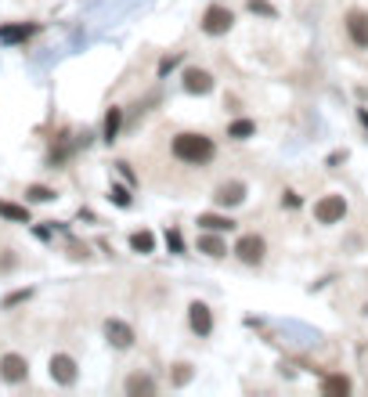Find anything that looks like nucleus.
<instances>
[{"label": "nucleus", "mask_w": 368, "mask_h": 397, "mask_svg": "<svg viewBox=\"0 0 368 397\" xmlns=\"http://www.w3.org/2000/svg\"><path fill=\"white\" fill-rule=\"evenodd\" d=\"M177 61H181V55H170V58H163V61H159V76H166L173 66H177Z\"/></svg>", "instance_id": "26"}, {"label": "nucleus", "mask_w": 368, "mask_h": 397, "mask_svg": "<svg viewBox=\"0 0 368 397\" xmlns=\"http://www.w3.org/2000/svg\"><path fill=\"white\" fill-rule=\"evenodd\" d=\"M246 8H249L253 14H264V19H278L275 4H267V0H246Z\"/></svg>", "instance_id": "21"}, {"label": "nucleus", "mask_w": 368, "mask_h": 397, "mask_svg": "<svg viewBox=\"0 0 368 397\" xmlns=\"http://www.w3.org/2000/svg\"><path fill=\"white\" fill-rule=\"evenodd\" d=\"M188 379H191V365H188V361H181V365H177V372H173V383L184 387Z\"/></svg>", "instance_id": "23"}, {"label": "nucleus", "mask_w": 368, "mask_h": 397, "mask_svg": "<svg viewBox=\"0 0 368 397\" xmlns=\"http://www.w3.org/2000/svg\"><path fill=\"white\" fill-rule=\"evenodd\" d=\"M22 300H29V289H22V293H11V296L4 300V307H14V304H22Z\"/></svg>", "instance_id": "28"}, {"label": "nucleus", "mask_w": 368, "mask_h": 397, "mask_svg": "<svg viewBox=\"0 0 368 397\" xmlns=\"http://www.w3.org/2000/svg\"><path fill=\"white\" fill-rule=\"evenodd\" d=\"M0 217H8V220H22V224H29V210H26V206H14V202H0Z\"/></svg>", "instance_id": "20"}, {"label": "nucleus", "mask_w": 368, "mask_h": 397, "mask_svg": "<svg viewBox=\"0 0 368 397\" xmlns=\"http://www.w3.org/2000/svg\"><path fill=\"white\" fill-rule=\"evenodd\" d=\"M26 376H29V361L22 354L0 358V379H4V383H26Z\"/></svg>", "instance_id": "6"}, {"label": "nucleus", "mask_w": 368, "mask_h": 397, "mask_svg": "<svg viewBox=\"0 0 368 397\" xmlns=\"http://www.w3.org/2000/svg\"><path fill=\"white\" fill-rule=\"evenodd\" d=\"M26 195L33 199V202H51V199H55V192H51V188H43V184H33Z\"/></svg>", "instance_id": "22"}, {"label": "nucleus", "mask_w": 368, "mask_h": 397, "mask_svg": "<svg viewBox=\"0 0 368 397\" xmlns=\"http://www.w3.org/2000/svg\"><path fill=\"white\" fill-rule=\"evenodd\" d=\"M199 26H202L206 37H224V33H228V29L235 26V14H231L228 4H210V8L202 11Z\"/></svg>", "instance_id": "2"}, {"label": "nucleus", "mask_w": 368, "mask_h": 397, "mask_svg": "<svg viewBox=\"0 0 368 397\" xmlns=\"http://www.w3.org/2000/svg\"><path fill=\"white\" fill-rule=\"evenodd\" d=\"M347 37L354 40V47H368V11L354 8V11H347Z\"/></svg>", "instance_id": "7"}, {"label": "nucleus", "mask_w": 368, "mask_h": 397, "mask_svg": "<svg viewBox=\"0 0 368 397\" xmlns=\"http://www.w3.org/2000/svg\"><path fill=\"white\" fill-rule=\"evenodd\" d=\"M126 394H130V397H141V394L152 397L155 394V379L152 376H130V379H126Z\"/></svg>", "instance_id": "15"}, {"label": "nucleus", "mask_w": 368, "mask_h": 397, "mask_svg": "<svg viewBox=\"0 0 368 397\" xmlns=\"http://www.w3.org/2000/svg\"><path fill=\"white\" fill-rule=\"evenodd\" d=\"M347 217V199L343 195H322L314 202V220L318 224H340Z\"/></svg>", "instance_id": "3"}, {"label": "nucleus", "mask_w": 368, "mask_h": 397, "mask_svg": "<svg viewBox=\"0 0 368 397\" xmlns=\"http://www.w3.org/2000/svg\"><path fill=\"white\" fill-rule=\"evenodd\" d=\"M112 202H116V206H130V192L119 188V184H112Z\"/></svg>", "instance_id": "24"}, {"label": "nucleus", "mask_w": 368, "mask_h": 397, "mask_svg": "<svg viewBox=\"0 0 368 397\" xmlns=\"http://www.w3.org/2000/svg\"><path fill=\"white\" fill-rule=\"evenodd\" d=\"M170 152H173V159H181V163H188V166H202V163H210V159H213L217 148H213V137L184 130V134L173 137Z\"/></svg>", "instance_id": "1"}, {"label": "nucleus", "mask_w": 368, "mask_h": 397, "mask_svg": "<svg viewBox=\"0 0 368 397\" xmlns=\"http://www.w3.org/2000/svg\"><path fill=\"white\" fill-rule=\"evenodd\" d=\"M130 249L134 253H152L155 249V235L152 231H134L130 235Z\"/></svg>", "instance_id": "19"}, {"label": "nucleus", "mask_w": 368, "mask_h": 397, "mask_svg": "<svg viewBox=\"0 0 368 397\" xmlns=\"http://www.w3.org/2000/svg\"><path fill=\"white\" fill-rule=\"evenodd\" d=\"M184 90L188 94H210L213 90V76L206 69H188L184 72Z\"/></svg>", "instance_id": "11"}, {"label": "nucleus", "mask_w": 368, "mask_h": 397, "mask_svg": "<svg viewBox=\"0 0 368 397\" xmlns=\"http://www.w3.org/2000/svg\"><path fill=\"white\" fill-rule=\"evenodd\" d=\"M188 325H191L195 336H210V332H213V311L195 300V304L188 307Z\"/></svg>", "instance_id": "8"}, {"label": "nucleus", "mask_w": 368, "mask_h": 397, "mask_svg": "<svg viewBox=\"0 0 368 397\" xmlns=\"http://www.w3.org/2000/svg\"><path fill=\"white\" fill-rule=\"evenodd\" d=\"M76 358H69V354H55L51 358V379L55 383H61V387H72L76 383Z\"/></svg>", "instance_id": "9"}, {"label": "nucleus", "mask_w": 368, "mask_h": 397, "mask_svg": "<svg viewBox=\"0 0 368 397\" xmlns=\"http://www.w3.org/2000/svg\"><path fill=\"white\" fill-rule=\"evenodd\" d=\"M235 257L242 260V264H260V260L267 257V242H264V235H257V231L242 235V238L235 242Z\"/></svg>", "instance_id": "4"}, {"label": "nucleus", "mask_w": 368, "mask_h": 397, "mask_svg": "<svg viewBox=\"0 0 368 397\" xmlns=\"http://www.w3.org/2000/svg\"><path fill=\"white\" fill-rule=\"evenodd\" d=\"M105 340L116 347V351H130L134 347V329L126 322H119V318H108L105 322Z\"/></svg>", "instance_id": "5"}, {"label": "nucleus", "mask_w": 368, "mask_h": 397, "mask_svg": "<svg viewBox=\"0 0 368 397\" xmlns=\"http://www.w3.org/2000/svg\"><path fill=\"white\" fill-rule=\"evenodd\" d=\"M213 199H217V206H242L246 202V184L242 181H224V184H217Z\"/></svg>", "instance_id": "10"}, {"label": "nucleus", "mask_w": 368, "mask_h": 397, "mask_svg": "<svg viewBox=\"0 0 368 397\" xmlns=\"http://www.w3.org/2000/svg\"><path fill=\"white\" fill-rule=\"evenodd\" d=\"M300 202H303V199H300L296 192H282V206H289V210H296Z\"/></svg>", "instance_id": "27"}, {"label": "nucleus", "mask_w": 368, "mask_h": 397, "mask_svg": "<svg viewBox=\"0 0 368 397\" xmlns=\"http://www.w3.org/2000/svg\"><path fill=\"white\" fill-rule=\"evenodd\" d=\"M257 134V123L253 119H235L231 126H228V137H235V141H246V137H253Z\"/></svg>", "instance_id": "18"}, {"label": "nucleus", "mask_w": 368, "mask_h": 397, "mask_svg": "<svg viewBox=\"0 0 368 397\" xmlns=\"http://www.w3.org/2000/svg\"><path fill=\"white\" fill-rule=\"evenodd\" d=\"M350 390H354V383H350V376H343V372H332V376L322 379V394L325 397H347Z\"/></svg>", "instance_id": "12"}, {"label": "nucleus", "mask_w": 368, "mask_h": 397, "mask_svg": "<svg viewBox=\"0 0 368 397\" xmlns=\"http://www.w3.org/2000/svg\"><path fill=\"white\" fill-rule=\"evenodd\" d=\"M166 246H170L173 253H181V249H184V238H181V231H177V228L166 231Z\"/></svg>", "instance_id": "25"}, {"label": "nucleus", "mask_w": 368, "mask_h": 397, "mask_svg": "<svg viewBox=\"0 0 368 397\" xmlns=\"http://www.w3.org/2000/svg\"><path fill=\"white\" fill-rule=\"evenodd\" d=\"M199 228H206V231H235V220L220 217V213H199Z\"/></svg>", "instance_id": "14"}, {"label": "nucleus", "mask_w": 368, "mask_h": 397, "mask_svg": "<svg viewBox=\"0 0 368 397\" xmlns=\"http://www.w3.org/2000/svg\"><path fill=\"white\" fill-rule=\"evenodd\" d=\"M33 33H37V26H0V40H11V43L29 40Z\"/></svg>", "instance_id": "17"}, {"label": "nucleus", "mask_w": 368, "mask_h": 397, "mask_svg": "<svg viewBox=\"0 0 368 397\" xmlns=\"http://www.w3.org/2000/svg\"><path fill=\"white\" fill-rule=\"evenodd\" d=\"M199 253H206V257H224V253H228V246H224L220 231L202 235V238H199Z\"/></svg>", "instance_id": "13"}, {"label": "nucleus", "mask_w": 368, "mask_h": 397, "mask_svg": "<svg viewBox=\"0 0 368 397\" xmlns=\"http://www.w3.org/2000/svg\"><path fill=\"white\" fill-rule=\"evenodd\" d=\"M119 126H123V108L112 105L105 113V141H116L119 137Z\"/></svg>", "instance_id": "16"}, {"label": "nucleus", "mask_w": 368, "mask_h": 397, "mask_svg": "<svg viewBox=\"0 0 368 397\" xmlns=\"http://www.w3.org/2000/svg\"><path fill=\"white\" fill-rule=\"evenodd\" d=\"M358 116H361V123L368 126V108H361V113H358Z\"/></svg>", "instance_id": "29"}]
</instances>
